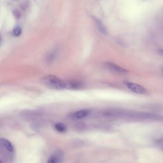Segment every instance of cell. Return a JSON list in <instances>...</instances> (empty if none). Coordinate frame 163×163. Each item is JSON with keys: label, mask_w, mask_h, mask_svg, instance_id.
Segmentation results:
<instances>
[{"label": "cell", "mask_w": 163, "mask_h": 163, "mask_svg": "<svg viewBox=\"0 0 163 163\" xmlns=\"http://www.w3.org/2000/svg\"><path fill=\"white\" fill-rule=\"evenodd\" d=\"M42 82L47 87L52 89L61 90L66 88V82L54 75H47L43 77Z\"/></svg>", "instance_id": "cell-1"}, {"label": "cell", "mask_w": 163, "mask_h": 163, "mask_svg": "<svg viewBox=\"0 0 163 163\" xmlns=\"http://www.w3.org/2000/svg\"><path fill=\"white\" fill-rule=\"evenodd\" d=\"M0 154L3 159L10 161L14 156V149L12 143L5 138H0Z\"/></svg>", "instance_id": "cell-2"}, {"label": "cell", "mask_w": 163, "mask_h": 163, "mask_svg": "<svg viewBox=\"0 0 163 163\" xmlns=\"http://www.w3.org/2000/svg\"><path fill=\"white\" fill-rule=\"evenodd\" d=\"M42 115L43 113L41 112L36 110H26L20 114L21 118L26 121H37L42 117Z\"/></svg>", "instance_id": "cell-3"}, {"label": "cell", "mask_w": 163, "mask_h": 163, "mask_svg": "<svg viewBox=\"0 0 163 163\" xmlns=\"http://www.w3.org/2000/svg\"><path fill=\"white\" fill-rule=\"evenodd\" d=\"M13 33L14 36H19L22 33V29H21V27L17 26V27H15V29H13Z\"/></svg>", "instance_id": "cell-10"}, {"label": "cell", "mask_w": 163, "mask_h": 163, "mask_svg": "<svg viewBox=\"0 0 163 163\" xmlns=\"http://www.w3.org/2000/svg\"><path fill=\"white\" fill-rule=\"evenodd\" d=\"M94 20L95 21V23L96 24V26L98 29V30L103 35H107L108 31H107V29L106 26L103 24V23L98 19L97 18H94Z\"/></svg>", "instance_id": "cell-8"}, {"label": "cell", "mask_w": 163, "mask_h": 163, "mask_svg": "<svg viewBox=\"0 0 163 163\" xmlns=\"http://www.w3.org/2000/svg\"><path fill=\"white\" fill-rule=\"evenodd\" d=\"M105 66L110 71L117 74H126L128 72V71H127L126 70L112 62H107L105 63Z\"/></svg>", "instance_id": "cell-5"}, {"label": "cell", "mask_w": 163, "mask_h": 163, "mask_svg": "<svg viewBox=\"0 0 163 163\" xmlns=\"http://www.w3.org/2000/svg\"><path fill=\"white\" fill-rule=\"evenodd\" d=\"M126 85L129 90H131L132 92L135 93L136 94H146L148 93L146 89L141 85L135 84V83L127 82V83H126Z\"/></svg>", "instance_id": "cell-4"}, {"label": "cell", "mask_w": 163, "mask_h": 163, "mask_svg": "<svg viewBox=\"0 0 163 163\" xmlns=\"http://www.w3.org/2000/svg\"></svg>", "instance_id": "cell-14"}, {"label": "cell", "mask_w": 163, "mask_h": 163, "mask_svg": "<svg viewBox=\"0 0 163 163\" xmlns=\"http://www.w3.org/2000/svg\"><path fill=\"white\" fill-rule=\"evenodd\" d=\"M158 52L159 53V54H161L162 56H163V49H159L158 50Z\"/></svg>", "instance_id": "cell-12"}, {"label": "cell", "mask_w": 163, "mask_h": 163, "mask_svg": "<svg viewBox=\"0 0 163 163\" xmlns=\"http://www.w3.org/2000/svg\"><path fill=\"white\" fill-rule=\"evenodd\" d=\"M0 162H1V161H0Z\"/></svg>", "instance_id": "cell-13"}, {"label": "cell", "mask_w": 163, "mask_h": 163, "mask_svg": "<svg viewBox=\"0 0 163 163\" xmlns=\"http://www.w3.org/2000/svg\"><path fill=\"white\" fill-rule=\"evenodd\" d=\"M90 111L89 110H80L71 113L70 117L72 119H81V118H85L87 116H88V115Z\"/></svg>", "instance_id": "cell-6"}, {"label": "cell", "mask_w": 163, "mask_h": 163, "mask_svg": "<svg viewBox=\"0 0 163 163\" xmlns=\"http://www.w3.org/2000/svg\"><path fill=\"white\" fill-rule=\"evenodd\" d=\"M13 14H14L15 17H16L17 18V19H19V18L21 16V14L20 12H19V10H15V11L13 12Z\"/></svg>", "instance_id": "cell-11"}, {"label": "cell", "mask_w": 163, "mask_h": 163, "mask_svg": "<svg viewBox=\"0 0 163 163\" xmlns=\"http://www.w3.org/2000/svg\"><path fill=\"white\" fill-rule=\"evenodd\" d=\"M64 154L61 151H57L49 158L48 162L51 163H56L62 161Z\"/></svg>", "instance_id": "cell-7"}, {"label": "cell", "mask_w": 163, "mask_h": 163, "mask_svg": "<svg viewBox=\"0 0 163 163\" xmlns=\"http://www.w3.org/2000/svg\"><path fill=\"white\" fill-rule=\"evenodd\" d=\"M55 129L59 132H65L66 131V127L63 123H57L55 125Z\"/></svg>", "instance_id": "cell-9"}]
</instances>
